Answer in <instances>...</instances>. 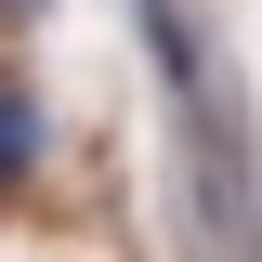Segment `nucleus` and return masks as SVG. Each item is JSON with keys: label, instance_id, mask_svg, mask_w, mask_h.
Returning a JSON list of instances; mask_svg holds the SVG:
<instances>
[{"label": "nucleus", "instance_id": "1", "mask_svg": "<svg viewBox=\"0 0 262 262\" xmlns=\"http://www.w3.org/2000/svg\"><path fill=\"white\" fill-rule=\"evenodd\" d=\"M13 184H39V92L27 79H0V196Z\"/></svg>", "mask_w": 262, "mask_h": 262}, {"label": "nucleus", "instance_id": "2", "mask_svg": "<svg viewBox=\"0 0 262 262\" xmlns=\"http://www.w3.org/2000/svg\"><path fill=\"white\" fill-rule=\"evenodd\" d=\"M0 13H39V0H0Z\"/></svg>", "mask_w": 262, "mask_h": 262}]
</instances>
